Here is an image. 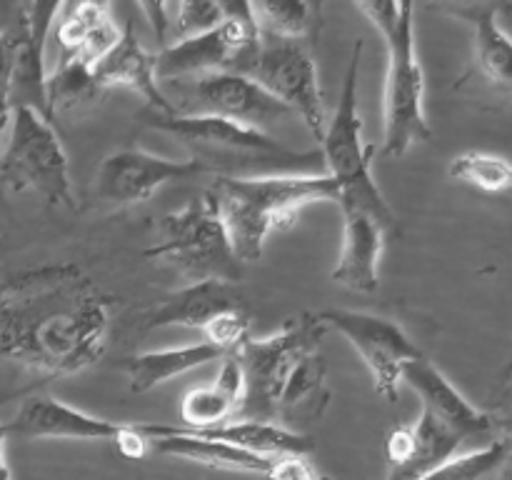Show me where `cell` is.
<instances>
[{
	"mask_svg": "<svg viewBox=\"0 0 512 480\" xmlns=\"http://www.w3.org/2000/svg\"><path fill=\"white\" fill-rule=\"evenodd\" d=\"M0 250H3V243H0Z\"/></svg>",
	"mask_w": 512,
	"mask_h": 480,
	"instance_id": "35",
	"label": "cell"
},
{
	"mask_svg": "<svg viewBox=\"0 0 512 480\" xmlns=\"http://www.w3.org/2000/svg\"><path fill=\"white\" fill-rule=\"evenodd\" d=\"M210 173L195 158L173 160L143 148H120L100 163L93 195L110 208H130L153 198L160 188Z\"/></svg>",
	"mask_w": 512,
	"mask_h": 480,
	"instance_id": "15",
	"label": "cell"
},
{
	"mask_svg": "<svg viewBox=\"0 0 512 480\" xmlns=\"http://www.w3.org/2000/svg\"><path fill=\"white\" fill-rule=\"evenodd\" d=\"M23 275H25V268L10 270V268H3V265H0V305H3L5 298H8V295L18 288L20 280H23Z\"/></svg>",
	"mask_w": 512,
	"mask_h": 480,
	"instance_id": "32",
	"label": "cell"
},
{
	"mask_svg": "<svg viewBox=\"0 0 512 480\" xmlns=\"http://www.w3.org/2000/svg\"><path fill=\"white\" fill-rule=\"evenodd\" d=\"M8 425V438L40 440V438H65V440H118L125 433L120 420L88 415L73 405L55 398H30L20 405Z\"/></svg>",
	"mask_w": 512,
	"mask_h": 480,
	"instance_id": "16",
	"label": "cell"
},
{
	"mask_svg": "<svg viewBox=\"0 0 512 480\" xmlns=\"http://www.w3.org/2000/svg\"><path fill=\"white\" fill-rule=\"evenodd\" d=\"M258 33L283 40H305L318 23L320 5L300 3V0H263L248 3Z\"/></svg>",
	"mask_w": 512,
	"mask_h": 480,
	"instance_id": "24",
	"label": "cell"
},
{
	"mask_svg": "<svg viewBox=\"0 0 512 480\" xmlns=\"http://www.w3.org/2000/svg\"><path fill=\"white\" fill-rule=\"evenodd\" d=\"M245 305L248 303L235 283H220V280L188 283L145 313L143 330L195 328L203 333L218 315Z\"/></svg>",
	"mask_w": 512,
	"mask_h": 480,
	"instance_id": "18",
	"label": "cell"
},
{
	"mask_svg": "<svg viewBox=\"0 0 512 480\" xmlns=\"http://www.w3.org/2000/svg\"><path fill=\"white\" fill-rule=\"evenodd\" d=\"M245 78L255 80L290 113L300 115L320 145L328 113L318 83V68L303 40H283L260 33L258 53Z\"/></svg>",
	"mask_w": 512,
	"mask_h": 480,
	"instance_id": "11",
	"label": "cell"
},
{
	"mask_svg": "<svg viewBox=\"0 0 512 480\" xmlns=\"http://www.w3.org/2000/svg\"><path fill=\"white\" fill-rule=\"evenodd\" d=\"M268 480H315L318 473L308 463V455H280L270 458V468L265 473Z\"/></svg>",
	"mask_w": 512,
	"mask_h": 480,
	"instance_id": "30",
	"label": "cell"
},
{
	"mask_svg": "<svg viewBox=\"0 0 512 480\" xmlns=\"http://www.w3.org/2000/svg\"><path fill=\"white\" fill-rule=\"evenodd\" d=\"M93 75L103 93L110 88H130L148 100V110L173 115L163 85L155 78V53L135 38L133 23L125 25L118 43L93 65Z\"/></svg>",
	"mask_w": 512,
	"mask_h": 480,
	"instance_id": "19",
	"label": "cell"
},
{
	"mask_svg": "<svg viewBox=\"0 0 512 480\" xmlns=\"http://www.w3.org/2000/svg\"><path fill=\"white\" fill-rule=\"evenodd\" d=\"M140 10L148 15L150 25H153V33L158 38V43L165 48V40H168V28H170V5L163 3H140Z\"/></svg>",
	"mask_w": 512,
	"mask_h": 480,
	"instance_id": "31",
	"label": "cell"
},
{
	"mask_svg": "<svg viewBox=\"0 0 512 480\" xmlns=\"http://www.w3.org/2000/svg\"><path fill=\"white\" fill-rule=\"evenodd\" d=\"M450 178L495 195L510 188L512 170L503 155L485 153V150H465V153L455 155L453 163H450Z\"/></svg>",
	"mask_w": 512,
	"mask_h": 480,
	"instance_id": "27",
	"label": "cell"
},
{
	"mask_svg": "<svg viewBox=\"0 0 512 480\" xmlns=\"http://www.w3.org/2000/svg\"><path fill=\"white\" fill-rule=\"evenodd\" d=\"M108 335L110 298L73 263L25 268L0 305V358L45 378L98 365Z\"/></svg>",
	"mask_w": 512,
	"mask_h": 480,
	"instance_id": "1",
	"label": "cell"
},
{
	"mask_svg": "<svg viewBox=\"0 0 512 480\" xmlns=\"http://www.w3.org/2000/svg\"><path fill=\"white\" fill-rule=\"evenodd\" d=\"M315 480H333V478H328V475H318V478Z\"/></svg>",
	"mask_w": 512,
	"mask_h": 480,
	"instance_id": "34",
	"label": "cell"
},
{
	"mask_svg": "<svg viewBox=\"0 0 512 480\" xmlns=\"http://www.w3.org/2000/svg\"><path fill=\"white\" fill-rule=\"evenodd\" d=\"M143 120L150 128L178 138L190 148V158L208 165L215 178H238V173L280 175L308 173L305 168L320 163V150H290L268 133L208 118V115H165L145 110Z\"/></svg>",
	"mask_w": 512,
	"mask_h": 480,
	"instance_id": "4",
	"label": "cell"
},
{
	"mask_svg": "<svg viewBox=\"0 0 512 480\" xmlns=\"http://www.w3.org/2000/svg\"><path fill=\"white\" fill-rule=\"evenodd\" d=\"M60 60H78L93 68L120 38L110 3H65L53 23Z\"/></svg>",
	"mask_w": 512,
	"mask_h": 480,
	"instance_id": "20",
	"label": "cell"
},
{
	"mask_svg": "<svg viewBox=\"0 0 512 480\" xmlns=\"http://www.w3.org/2000/svg\"><path fill=\"white\" fill-rule=\"evenodd\" d=\"M100 95L103 90L95 83L93 68L78 60H58L55 70L45 80V98L53 115L58 110H78L95 103Z\"/></svg>",
	"mask_w": 512,
	"mask_h": 480,
	"instance_id": "25",
	"label": "cell"
},
{
	"mask_svg": "<svg viewBox=\"0 0 512 480\" xmlns=\"http://www.w3.org/2000/svg\"><path fill=\"white\" fill-rule=\"evenodd\" d=\"M58 3H18L8 8L3 20L10 40H13V60H10V108H30L53 123V113L45 98V45L53 30Z\"/></svg>",
	"mask_w": 512,
	"mask_h": 480,
	"instance_id": "14",
	"label": "cell"
},
{
	"mask_svg": "<svg viewBox=\"0 0 512 480\" xmlns=\"http://www.w3.org/2000/svg\"><path fill=\"white\" fill-rule=\"evenodd\" d=\"M445 13L465 20L473 30V55H470L468 73L460 78V85L468 83L470 78L485 80V85L493 90L510 93V63H512V45L510 35L500 28L498 10L495 3H453L440 5Z\"/></svg>",
	"mask_w": 512,
	"mask_h": 480,
	"instance_id": "17",
	"label": "cell"
},
{
	"mask_svg": "<svg viewBox=\"0 0 512 480\" xmlns=\"http://www.w3.org/2000/svg\"><path fill=\"white\" fill-rule=\"evenodd\" d=\"M223 18L225 3H218V0H193V3L170 5V28L165 48L215 28L218 23H223Z\"/></svg>",
	"mask_w": 512,
	"mask_h": 480,
	"instance_id": "28",
	"label": "cell"
},
{
	"mask_svg": "<svg viewBox=\"0 0 512 480\" xmlns=\"http://www.w3.org/2000/svg\"><path fill=\"white\" fill-rule=\"evenodd\" d=\"M325 330L318 315H298L275 335L245 340L233 353L243 370V398L235 420L278 425L280 395L300 360L318 353Z\"/></svg>",
	"mask_w": 512,
	"mask_h": 480,
	"instance_id": "7",
	"label": "cell"
},
{
	"mask_svg": "<svg viewBox=\"0 0 512 480\" xmlns=\"http://www.w3.org/2000/svg\"><path fill=\"white\" fill-rule=\"evenodd\" d=\"M223 358V350L200 340V343L180 345V348L148 350V353L130 355V358L120 360L118 370L125 373L128 388L133 393H148V390L158 388V385L168 383L178 375H185L190 370L200 368V365L215 363V360Z\"/></svg>",
	"mask_w": 512,
	"mask_h": 480,
	"instance_id": "23",
	"label": "cell"
},
{
	"mask_svg": "<svg viewBox=\"0 0 512 480\" xmlns=\"http://www.w3.org/2000/svg\"><path fill=\"white\" fill-rule=\"evenodd\" d=\"M363 58V40H358L345 70L343 90L335 105L333 118H328L323 140H320V158L325 173L338 183V208L365 213L378 220L383 228H395V215L388 200L380 193L373 178V145L363 140V118L358 113V75Z\"/></svg>",
	"mask_w": 512,
	"mask_h": 480,
	"instance_id": "6",
	"label": "cell"
},
{
	"mask_svg": "<svg viewBox=\"0 0 512 480\" xmlns=\"http://www.w3.org/2000/svg\"><path fill=\"white\" fill-rule=\"evenodd\" d=\"M10 60H13V40L0 20V150H3V135L10 125Z\"/></svg>",
	"mask_w": 512,
	"mask_h": 480,
	"instance_id": "29",
	"label": "cell"
},
{
	"mask_svg": "<svg viewBox=\"0 0 512 480\" xmlns=\"http://www.w3.org/2000/svg\"><path fill=\"white\" fill-rule=\"evenodd\" d=\"M400 380L418 393L423 410L413 425L400 423L390 430L388 480H420L455 458L468 440H493L498 418L475 408L425 355L405 365Z\"/></svg>",
	"mask_w": 512,
	"mask_h": 480,
	"instance_id": "2",
	"label": "cell"
},
{
	"mask_svg": "<svg viewBox=\"0 0 512 480\" xmlns=\"http://www.w3.org/2000/svg\"><path fill=\"white\" fill-rule=\"evenodd\" d=\"M510 458V438L500 435V438L490 440L483 448L468 450V453H458L455 458L445 460L443 465L428 473L420 480H490L505 468Z\"/></svg>",
	"mask_w": 512,
	"mask_h": 480,
	"instance_id": "26",
	"label": "cell"
},
{
	"mask_svg": "<svg viewBox=\"0 0 512 480\" xmlns=\"http://www.w3.org/2000/svg\"><path fill=\"white\" fill-rule=\"evenodd\" d=\"M5 440H8V425L0 423V480H13L8 463H5Z\"/></svg>",
	"mask_w": 512,
	"mask_h": 480,
	"instance_id": "33",
	"label": "cell"
},
{
	"mask_svg": "<svg viewBox=\"0 0 512 480\" xmlns=\"http://www.w3.org/2000/svg\"><path fill=\"white\" fill-rule=\"evenodd\" d=\"M145 258L168 265L190 283L220 280L240 283L243 265L230 248L228 233L218 215V205L210 190L168 213L160 220L158 243L145 250Z\"/></svg>",
	"mask_w": 512,
	"mask_h": 480,
	"instance_id": "8",
	"label": "cell"
},
{
	"mask_svg": "<svg viewBox=\"0 0 512 480\" xmlns=\"http://www.w3.org/2000/svg\"><path fill=\"white\" fill-rule=\"evenodd\" d=\"M240 398H243V370L235 355H225L213 383L188 390L180 400V425L215 428V425L233 423Z\"/></svg>",
	"mask_w": 512,
	"mask_h": 480,
	"instance_id": "22",
	"label": "cell"
},
{
	"mask_svg": "<svg viewBox=\"0 0 512 480\" xmlns=\"http://www.w3.org/2000/svg\"><path fill=\"white\" fill-rule=\"evenodd\" d=\"M0 185L10 193L40 195L50 208H75L70 163L58 130L30 108H15L8 143L0 150Z\"/></svg>",
	"mask_w": 512,
	"mask_h": 480,
	"instance_id": "9",
	"label": "cell"
},
{
	"mask_svg": "<svg viewBox=\"0 0 512 480\" xmlns=\"http://www.w3.org/2000/svg\"><path fill=\"white\" fill-rule=\"evenodd\" d=\"M355 8L383 35L388 53L383 103V158H400L433 138L425 118V75L415 50V8L410 3H358Z\"/></svg>",
	"mask_w": 512,
	"mask_h": 480,
	"instance_id": "5",
	"label": "cell"
},
{
	"mask_svg": "<svg viewBox=\"0 0 512 480\" xmlns=\"http://www.w3.org/2000/svg\"><path fill=\"white\" fill-rule=\"evenodd\" d=\"M340 213H343V245L330 278L353 293H375L380 283L385 235L390 230L365 213L355 210H340Z\"/></svg>",
	"mask_w": 512,
	"mask_h": 480,
	"instance_id": "21",
	"label": "cell"
},
{
	"mask_svg": "<svg viewBox=\"0 0 512 480\" xmlns=\"http://www.w3.org/2000/svg\"><path fill=\"white\" fill-rule=\"evenodd\" d=\"M210 193L230 248L245 265L260 260L270 233L290 228L300 210L323 200L338 203L340 188L328 173H280L215 178Z\"/></svg>",
	"mask_w": 512,
	"mask_h": 480,
	"instance_id": "3",
	"label": "cell"
},
{
	"mask_svg": "<svg viewBox=\"0 0 512 480\" xmlns=\"http://www.w3.org/2000/svg\"><path fill=\"white\" fill-rule=\"evenodd\" d=\"M318 320L325 328L343 335L360 353L368 370L373 373L375 393L385 403L398 400V388L403 383V368L423 355V350L410 340V335L395 320L383 315L360 313V310H323Z\"/></svg>",
	"mask_w": 512,
	"mask_h": 480,
	"instance_id": "13",
	"label": "cell"
},
{
	"mask_svg": "<svg viewBox=\"0 0 512 480\" xmlns=\"http://www.w3.org/2000/svg\"><path fill=\"white\" fill-rule=\"evenodd\" d=\"M173 90V115H208L260 133H268V128L293 115L255 80L238 73H208L173 80Z\"/></svg>",
	"mask_w": 512,
	"mask_h": 480,
	"instance_id": "12",
	"label": "cell"
},
{
	"mask_svg": "<svg viewBox=\"0 0 512 480\" xmlns=\"http://www.w3.org/2000/svg\"><path fill=\"white\" fill-rule=\"evenodd\" d=\"M260 33L248 3H225V18L205 33L185 38L155 53V78L185 80L208 73L248 75L258 53Z\"/></svg>",
	"mask_w": 512,
	"mask_h": 480,
	"instance_id": "10",
	"label": "cell"
}]
</instances>
